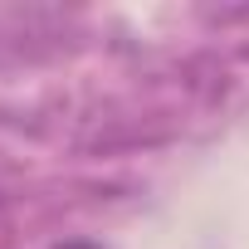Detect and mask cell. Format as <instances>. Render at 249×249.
I'll return each mask as SVG.
<instances>
[{
  "instance_id": "1",
  "label": "cell",
  "mask_w": 249,
  "mask_h": 249,
  "mask_svg": "<svg viewBox=\"0 0 249 249\" xmlns=\"http://www.w3.org/2000/svg\"><path fill=\"white\" fill-rule=\"evenodd\" d=\"M54 249H107V244H98V239H64V244H54Z\"/></svg>"
}]
</instances>
